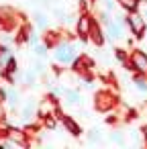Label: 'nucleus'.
I'll list each match as a JSON object with an SVG mask.
<instances>
[{"label": "nucleus", "instance_id": "obj_33", "mask_svg": "<svg viewBox=\"0 0 147 149\" xmlns=\"http://www.w3.org/2000/svg\"><path fill=\"white\" fill-rule=\"evenodd\" d=\"M41 4H43V6H49V4H51V0H41Z\"/></svg>", "mask_w": 147, "mask_h": 149}, {"label": "nucleus", "instance_id": "obj_19", "mask_svg": "<svg viewBox=\"0 0 147 149\" xmlns=\"http://www.w3.org/2000/svg\"><path fill=\"white\" fill-rule=\"evenodd\" d=\"M118 6H121L125 13L141 10V2H139V0H118Z\"/></svg>", "mask_w": 147, "mask_h": 149}, {"label": "nucleus", "instance_id": "obj_16", "mask_svg": "<svg viewBox=\"0 0 147 149\" xmlns=\"http://www.w3.org/2000/svg\"><path fill=\"white\" fill-rule=\"evenodd\" d=\"M39 74L35 72V70H29V72H25V76H23V84L27 86V88H37L39 86Z\"/></svg>", "mask_w": 147, "mask_h": 149}, {"label": "nucleus", "instance_id": "obj_10", "mask_svg": "<svg viewBox=\"0 0 147 149\" xmlns=\"http://www.w3.org/2000/svg\"><path fill=\"white\" fill-rule=\"evenodd\" d=\"M104 25H100L98 21L94 23V27H92V31H90V43L92 45H96V47H102L106 41H108V37H106V29H102Z\"/></svg>", "mask_w": 147, "mask_h": 149}, {"label": "nucleus", "instance_id": "obj_18", "mask_svg": "<svg viewBox=\"0 0 147 149\" xmlns=\"http://www.w3.org/2000/svg\"><path fill=\"white\" fill-rule=\"evenodd\" d=\"M112 55H114V59H116L121 65H125V63L129 61V57H131V51L125 49V47H114V49H112Z\"/></svg>", "mask_w": 147, "mask_h": 149}, {"label": "nucleus", "instance_id": "obj_7", "mask_svg": "<svg viewBox=\"0 0 147 149\" xmlns=\"http://www.w3.org/2000/svg\"><path fill=\"white\" fill-rule=\"evenodd\" d=\"M37 108H39V102H37L35 98H27V100L21 104V108H19L21 120H23V123H33V120H37Z\"/></svg>", "mask_w": 147, "mask_h": 149}, {"label": "nucleus", "instance_id": "obj_29", "mask_svg": "<svg viewBox=\"0 0 147 149\" xmlns=\"http://www.w3.org/2000/svg\"><path fill=\"white\" fill-rule=\"evenodd\" d=\"M29 43H31V45H37V43H41V37H39V33H37L35 29L31 31V37H29Z\"/></svg>", "mask_w": 147, "mask_h": 149}, {"label": "nucleus", "instance_id": "obj_24", "mask_svg": "<svg viewBox=\"0 0 147 149\" xmlns=\"http://www.w3.org/2000/svg\"><path fill=\"white\" fill-rule=\"evenodd\" d=\"M110 21H112V17H110V10H106V8H102V10L98 13V23L106 27V25H108Z\"/></svg>", "mask_w": 147, "mask_h": 149}, {"label": "nucleus", "instance_id": "obj_30", "mask_svg": "<svg viewBox=\"0 0 147 149\" xmlns=\"http://www.w3.org/2000/svg\"><path fill=\"white\" fill-rule=\"evenodd\" d=\"M118 120H121V118H118V114H116V112H112L110 116H106V118H104V123H106V125H118Z\"/></svg>", "mask_w": 147, "mask_h": 149}, {"label": "nucleus", "instance_id": "obj_21", "mask_svg": "<svg viewBox=\"0 0 147 149\" xmlns=\"http://www.w3.org/2000/svg\"><path fill=\"white\" fill-rule=\"evenodd\" d=\"M86 139H88V143H102L104 137H102V131L94 127V129H90V131L86 133Z\"/></svg>", "mask_w": 147, "mask_h": 149}, {"label": "nucleus", "instance_id": "obj_15", "mask_svg": "<svg viewBox=\"0 0 147 149\" xmlns=\"http://www.w3.org/2000/svg\"><path fill=\"white\" fill-rule=\"evenodd\" d=\"M31 31H33V27L25 23V25H23V27L17 31V35H15V43H19V45H25V43H29Z\"/></svg>", "mask_w": 147, "mask_h": 149}, {"label": "nucleus", "instance_id": "obj_12", "mask_svg": "<svg viewBox=\"0 0 147 149\" xmlns=\"http://www.w3.org/2000/svg\"><path fill=\"white\" fill-rule=\"evenodd\" d=\"M6 104L10 106L13 112H19L21 104H23V96H21V90H17L15 86L8 88V98H6Z\"/></svg>", "mask_w": 147, "mask_h": 149}, {"label": "nucleus", "instance_id": "obj_13", "mask_svg": "<svg viewBox=\"0 0 147 149\" xmlns=\"http://www.w3.org/2000/svg\"><path fill=\"white\" fill-rule=\"evenodd\" d=\"M63 41V37H61V33L59 31H55V29H47L45 31V35H43V43L49 47V49H53L55 45H59Z\"/></svg>", "mask_w": 147, "mask_h": 149}, {"label": "nucleus", "instance_id": "obj_4", "mask_svg": "<svg viewBox=\"0 0 147 149\" xmlns=\"http://www.w3.org/2000/svg\"><path fill=\"white\" fill-rule=\"evenodd\" d=\"M127 72H133V74H145L147 76V51L145 49H139V47H133L131 49V57L129 61L123 65Z\"/></svg>", "mask_w": 147, "mask_h": 149}, {"label": "nucleus", "instance_id": "obj_3", "mask_svg": "<svg viewBox=\"0 0 147 149\" xmlns=\"http://www.w3.org/2000/svg\"><path fill=\"white\" fill-rule=\"evenodd\" d=\"M51 51H53V59H55L59 65H72V61L78 57L76 45H74L70 39H68V41L63 39V41H61L59 45H55Z\"/></svg>", "mask_w": 147, "mask_h": 149}, {"label": "nucleus", "instance_id": "obj_22", "mask_svg": "<svg viewBox=\"0 0 147 149\" xmlns=\"http://www.w3.org/2000/svg\"><path fill=\"white\" fill-rule=\"evenodd\" d=\"M33 51H35V57H41V59H47V51H49V47L41 41V43H37V45H33Z\"/></svg>", "mask_w": 147, "mask_h": 149}, {"label": "nucleus", "instance_id": "obj_5", "mask_svg": "<svg viewBox=\"0 0 147 149\" xmlns=\"http://www.w3.org/2000/svg\"><path fill=\"white\" fill-rule=\"evenodd\" d=\"M98 19L92 15V13H80L78 15V21H76V37L82 41V43H86V41H90V31H92V27H94V23H96Z\"/></svg>", "mask_w": 147, "mask_h": 149}, {"label": "nucleus", "instance_id": "obj_23", "mask_svg": "<svg viewBox=\"0 0 147 149\" xmlns=\"http://www.w3.org/2000/svg\"><path fill=\"white\" fill-rule=\"evenodd\" d=\"M33 70L39 74V76H45L47 74V65H45V59H41V57H37L35 59V63H33Z\"/></svg>", "mask_w": 147, "mask_h": 149}, {"label": "nucleus", "instance_id": "obj_35", "mask_svg": "<svg viewBox=\"0 0 147 149\" xmlns=\"http://www.w3.org/2000/svg\"><path fill=\"white\" fill-rule=\"evenodd\" d=\"M139 2H141V0H139Z\"/></svg>", "mask_w": 147, "mask_h": 149}, {"label": "nucleus", "instance_id": "obj_8", "mask_svg": "<svg viewBox=\"0 0 147 149\" xmlns=\"http://www.w3.org/2000/svg\"><path fill=\"white\" fill-rule=\"evenodd\" d=\"M8 137H10L13 141H17L21 147H29V145H31V135H29V131H27L25 127L13 125V127L8 129Z\"/></svg>", "mask_w": 147, "mask_h": 149}, {"label": "nucleus", "instance_id": "obj_28", "mask_svg": "<svg viewBox=\"0 0 147 149\" xmlns=\"http://www.w3.org/2000/svg\"><path fill=\"white\" fill-rule=\"evenodd\" d=\"M6 106H8L6 102H0V120L8 118V108H6Z\"/></svg>", "mask_w": 147, "mask_h": 149}, {"label": "nucleus", "instance_id": "obj_34", "mask_svg": "<svg viewBox=\"0 0 147 149\" xmlns=\"http://www.w3.org/2000/svg\"><path fill=\"white\" fill-rule=\"evenodd\" d=\"M141 13H143V15H145V19H147V6H145V10H141Z\"/></svg>", "mask_w": 147, "mask_h": 149}, {"label": "nucleus", "instance_id": "obj_11", "mask_svg": "<svg viewBox=\"0 0 147 149\" xmlns=\"http://www.w3.org/2000/svg\"><path fill=\"white\" fill-rule=\"evenodd\" d=\"M61 96H63L65 104H70V106L82 104V92H80V88H63L61 90Z\"/></svg>", "mask_w": 147, "mask_h": 149}, {"label": "nucleus", "instance_id": "obj_36", "mask_svg": "<svg viewBox=\"0 0 147 149\" xmlns=\"http://www.w3.org/2000/svg\"><path fill=\"white\" fill-rule=\"evenodd\" d=\"M94 2H96V0H94Z\"/></svg>", "mask_w": 147, "mask_h": 149}, {"label": "nucleus", "instance_id": "obj_6", "mask_svg": "<svg viewBox=\"0 0 147 149\" xmlns=\"http://www.w3.org/2000/svg\"><path fill=\"white\" fill-rule=\"evenodd\" d=\"M106 37H108V41H121L123 37H125V31L129 29L127 27V21H125V17H116V19H112L106 27Z\"/></svg>", "mask_w": 147, "mask_h": 149}, {"label": "nucleus", "instance_id": "obj_32", "mask_svg": "<svg viewBox=\"0 0 147 149\" xmlns=\"http://www.w3.org/2000/svg\"><path fill=\"white\" fill-rule=\"evenodd\" d=\"M139 133H141V137H143V143H145V147H147V125H143V127L139 129Z\"/></svg>", "mask_w": 147, "mask_h": 149}, {"label": "nucleus", "instance_id": "obj_9", "mask_svg": "<svg viewBox=\"0 0 147 149\" xmlns=\"http://www.w3.org/2000/svg\"><path fill=\"white\" fill-rule=\"evenodd\" d=\"M59 125H63V129H65L72 137H80V135L84 133V129L80 127V123H78L74 116H70V114H61V116H59Z\"/></svg>", "mask_w": 147, "mask_h": 149}, {"label": "nucleus", "instance_id": "obj_14", "mask_svg": "<svg viewBox=\"0 0 147 149\" xmlns=\"http://www.w3.org/2000/svg\"><path fill=\"white\" fill-rule=\"evenodd\" d=\"M33 23H35V27L39 29V31H47V29H51V23H49V19H47V15L45 13H41V10H37V13H33Z\"/></svg>", "mask_w": 147, "mask_h": 149}, {"label": "nucleus", "instance_id": "obj_1", "mask_svg": "<svg viewBox=\"0 0 147 149\" xmlns=\"http://www.w3.org/2000/svg\"><path fill=\"white\" fill-rule=\"evenodd\" d=\"M121 106V98L116 92L104 88V90H96L94 92V108L100 114H110Z\"/></svg>", "mask_w": 147, "mask_h": 149}, {"label": "nucleus", "instance_id": "obj_26", "mask_svg": "<svg viewBox=\"0 0 147 149\" xmlns=\"http://www.w3.org/2000/svg\"><path fill=\"white\" fill-rule=\"evenodd\" d=\"M51 13H53V17H55L59 23H65V19H68V13H65V10H61V8H57V6H55Z\"/></svg>", "mask_w": 147, "mask_h": 149}, {"label": "nucleus", "instance_id": "obj_17", "mask_svg": "<svg viewBox=\"0 0 147 149\" xmlns=\"http://www.w3.org/2000/svg\"><path fill=\"white\" fill-rule=\"evenodd\" d=\"M133 84L139 94H147V76L145 74H133Z\"/></svg>", "mask_w": 147, "mask_h": 149}, {"label": "nucleus", "instance_id": "obj_2", "mask_svg": "<svg viewBox=\"0 0 147 149\" xmlns=\"http://www.w3.org/2000/svg\"><path fill=\"white\" fill-rule=\"evenodd\" d=\"M125 21H127V27L131 31V35L137 37V41H143L145 35H147V19L141 10H135V13H125Z\"/></svg>", "mask_w": 147, "mask_h": 149}, {"label": "nucleus", "instance_id": "obj_31", "mask_svg": "<svg viewBox=\"0 0 147 149\" xmlns=\"http://www.w3.org/2000/svg\"><path fill=\"white\" fill-rule=\"evenodd\" d=\"M6 98H8V88L0 84V102H6Z\"/></svg>", "mask_w": 147, "mask_h": 149}, {"label": "nucleus", "instance_id": "obj_25", "mask_svg": "<svg viewBox=\"0 0 147 149\" xmlns=\"http://www.w3.org/2000/svg\"><path fill=\"white\" fill-rule=\"evenodd\" d=\"M92 2H94V0H78L80 13H92Z\"/></svg>", "mask_w": 147, "mask_h": 149}, {"label": "nucleus", "instance_id": "obj_20", "mask_svg": "<svg viewBox=\"0 0 147 149\" xmlns=\"http://www.w3.org/2000/svg\"><path fill=\"white\" fill-rule=\"evenodd\" d=\"M6 72H8V74H17V72H19V59H17L15 55L8 57V61H6V65H4V72L0 74V78H2Z\"/></svg>", "mask_w": 147, "mask_h": 149}, {"label": "nucleus", "instance_id": "obj_27", "mask_svg": "<svg viewBox=\"0 0 147 149\" xmlns=\"http://www.w3.org/2000/svg\"><path fill=\"white\" fill-rule=\"evenodd\" d=\"M110 141L116 143V145H125V135L118 133V131H114V133H110Z\"/></svg>", "mask_w": 147, "mask_h": 149}]
</instances>
